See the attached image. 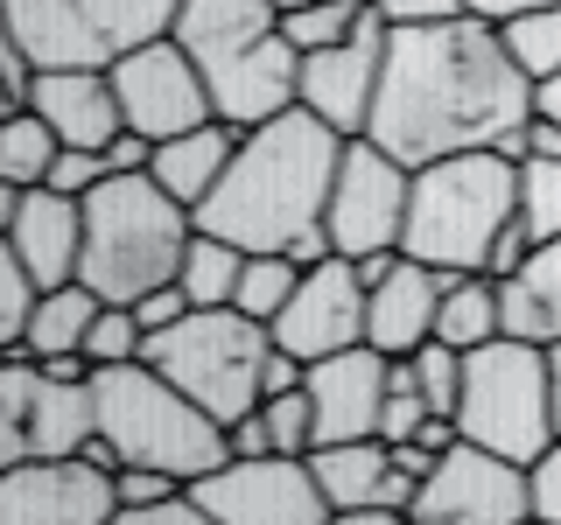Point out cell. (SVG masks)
I'll use <instances>...</instances> for the list:
<instances>
[{"label":"cell","mask_w":561,"mask_h":525,"mask_svg":"<svg viewBox=\"0 0 561 525\" xmlns=\"http://www.w3.org/2000/svg\"><path fill=\"white\" fill-rule=\"evenodd\" d=\"M197 238V210L175 203L154 175H105L84 197V259L78 280L99 302L134 308L140 294L169 288Z\"/></svg>","instance_id":"4"},{"label":"cell","mask_w":561,"mask_h":525,"mask_svg":"<svg viewBox=\"0 0 561 525\" xmlns=\"http://www.w3.org/2000/svg\"><path fill=\"white\" fill-rule=\"evenodd\" d=\"M239 273H245V253L232 238H218V232H197L190 238V253H183V294H190V308H232V294H239Z\"/></svg>","instance_id":"27"},{"label":"cell","mask_w":561,"mask_h":525,"mask_svg":"<svg viewBox=\"0 0 561 525\" xmlns=\"http://www.w3.org/2000/svg\"><path fill=\"white\" fill-rule=\"evenodd\" d=\"M386 35L393 28H386L379 8H373L358 35H344L337 49L302 57V113H316L323 127H337L344 140H365L373 105H379V78H386Z\"/></svg>","instance_id":"17"},{"label":"cell","mask_w":561,"mask_h":525,"mask_svg":"<svg viewBox=\"0 0 561 525\" xmlns=\"http://www.w3.org/2000/svg\"><path fill=\"white\" fill-rule=\"evenodd\" d=\"M408 518L414 525H526L534 518L526 469L478 448V442H456L443 463H435V477L414 490Z\"/></svg>","instance_id":"14"},{"label":"cell","mask_w":561,"mask_h":525,"mask_svg":"<svg viewBox=\"0 0 561 525\" xmlns=\"http://www.w3.org/2000/svg\"><path fill=\"white\" fill-rule=\"evenodd\" d=\"M443 288H449V273L421 267V259H400V267L365 294V343L386 350V358H414L421 343H435Z\"/></svg>","instance_id":"21"},{"label":"cell","mask_w":561,"mask_h":525,"mask_svg":"<svg viewBox=\"0 0 561 525\" xmlns=\"http://www.w3.org/2000/svg\"><path fill=\"white\" fill-rule=\"evenodd\" d=\"M408 364H414V385H421V399H428V413H449L456 420V399H463V350L421 343Z\"/></svg>","instance_id":"34"},{"label":"cell","mask_w":561,"mask_h":525,"mask_svg":"<svg viewBox=\"0 0 561 525\" xmlns=\"http://www.w3.org/2000/svg\"><path fill=\"white\" fill-rule=\"evenodd\" d=\"M548 407H554V434H561V343H548Z\"/></svg>","instance_id":"49"},{"label":"cell","mask_w":561,"mask_h":525,"mask_svg":"<svg viewBox=\"0 0 561 525\" xmlns=\"http://www.w3.org/2000/svg\"><path fill=\"white\" fill-rule=\"evenodd\" d=\"M175 43L197 57L218 119L245 133L302 105V49L280 28V0H183Z\"/></svg>","instance_id":"3"},{"label":"cell","mask_w":561,"mask_h":525,"mask_svg":"<svg viewBox=\"0 0 561 525\" xmlns=\"http://www.w3.org/2000/svg\"><path fill=\"white\" fill-rule=\"evenodd\" d=\"M105 175H113V162H105V148H64L57 154V168H49V189H57V197H92V189L105 183Z\"/></svg>","instance_id":"37"},{"label":"cell","mask_w":561,"mask_h":525,"mask_svg":"<svg viewBox=\"0 0 561 525\" xmlns=\"http://www.w3.org/2000/svg\"><path fill=\"white\" fill-rule=\"evenodd\" d=\"M43 280H35L22 259L8 253V245H0V350H14L28 337V323H35V308H43Z\"/></svg>","instance_id":"33"},{"label":"cell","mask_w":561,"mask_h":525,"mask_svg":"<svg viewBox=\"0 0 561 525\" xmlns=\"http://www.w3.org/2000/svg\"><path fill=\"white\" fill-rule=\"evenodd\" d=\"M260 420H267V434H274V455H309V448H316V407H309V385L260 399Z\"/></svg>","instance_id":"36"},{"label":"cell","mask_w":561,"mask_h":525,"mask_svg":"<svg viewBox=\"0 0 561 525\" xmlns=\"http://www.w3.org/2000/svg\"><path fill=\"white\" fill-rule=\"evenodd\" d=\"M513 218H519V162H505L499 148L443 154V162L414 168L400 253L435 273H484L491 245Z\"/></svg>","instance_id":"6"},{"label":"cell","mask_w":561,"mask_h":525,"mask_svg":"<svg viewBox=\"0 0 561 525\" xmlns=\"http://www.w3.org/2000/svg\"><path fill=\"white\" fill-rule=\"evenodd\" d=\"M534 119V78L505 57V35L484 14L443 28H393L386 35V78L365 140L393 162L428 168L443 154L505 148Z\"/></svg>","instance_id":"1"},{"label":"cell","mask_w":561,"mask_h":525,"mask_svg":"<svg viewBox=\"0 0 561 525\" xmlns=\"http://www.w3.org/2000/svg\"><path fill=\"white\" fill-rule=\"evenodd\" d=\"M64 140L49 133L43 113H8V127H0V183L14 189H43L49 168H57Z\"/></svg>","instance_id":"28"},{"label":"cell","mask_w":561,"mask_h":525,"mask_svg":"<svg viewBox=\"0 0 561 525\" xmlns=\"http://www.w3.org/2000/svg\"><path fill=\"white\" fill-rule=\"evenodd\" d=\"M140 358L169 385H183L210 420L239 428V420L260 413V399H267L274 329L253 323V315H239V308H190L175 329H154Z\"/></svg>","instance_id":"7"},{"label":"cell","mask_w":561,"mask_h":525,"mask_svg":"<svg viewBox=\"0 0 561 525\" xmlns=\"http://www.w3.org/2000/svg\"><path fill=\"white\" fill-rule=\"evenodd\" d=\"M365 14H373V0H302V8H280V28L302 57H316V49H337L344 35H358Z\"/></svg>","instance_id":"30"},{"label":"cell","mask_w":561,"mask_h":525,"mask_svg":"<svg viewBox=\"0 0 561 525\" xmlns=\"http://www.w3.org/2000/svg\"><path fill=\"white\" fill-rule=\"evenodd\" d=\"M456 428L505 463H540L561 434L548 407V343L491 337L484 350H463V399H456Z\"/></svg>","instance_id":"9"},{"label":"cell","mask_w":561,"mask_h":525,"mask_svg":"<svg viewBox=\"0 0 561 525\" xmlns=\"http://www.w3.org/2000/svg\"><path fill=\"white\" fill-rule=\"evenodd\" d=\"M386 28H443V22H463L470 0H373Z\"/></svg>","instance_id":"39"},{"label":"cell","mask_w":561,"mask_h":525,"mask_svg":"<svg viewBox=\"0 0 561 525\" xmlns=\"http://www.w3.org/2000/svg\"><path fill=\"white\" fill-rule=\"evenodd\" d=\"M561 162V119H548V113H534L526 119V162Z\"/></svg>","instance_id":"45"},{"label":"cell","mask_w":561,"mask_h":525,"mask_svg":"<svg viewBox=\"0 0 561 525\" xmlns=\"http://www.w3.org/2000/svg\"><path fill=\"white\" fill-rule=\"evenodd\" d=\"M99 294L84 288V280H70V288H49L43 294V308H35V323H28V337L8 350V358H35V364H49V358H70V350H84V337H92V323H99Z\"/></svg>","instance_id":"25"},{"label":"cell","mask_w":561,"mask_h":525,"mask_svg":"<svg viewBox=\"0 0 561 525\" xmlns=\"http://www.w3.org/2000/svg\"><path fill=\"white\" fill-rule=\"evenodd\" d=\"M505 35V57H513L526 78H534V92L548 78H561V8H534V14H513V22H499Z\"/></svg>","instance_id":"31"},{"label":"cell","mask_w":561,"mask_h":525,"mask_svg":"<svg viewBox=\"0 0 561 525\" xmlns=\"http://www.w3.org/2000/svg\"><path fill=\"white\" fill-rule=\"evenodd\" d=\"M113 525H218V518H204L197 504H190V490H183V498H169V504H148V512H119Z\"/></svg>","instance_id":"43"},{"label":"cell","mask_w":561,"mask_h":525,"mask_svg":"<svg viewBox=\"0 0 561 525\" xmlns=\"http://www.w3.org/2000/svg\"><path fill=\"white\" fill-rule=\"evenodd\" d=\"M232 455H239V463H253V455H274V434H267V420H260V413H245L239 428H232Z\"/></svg>","instance_id":"46"},{"label":"cell","mask_w":561,"mask_h":525,"mask_svg":"<svg viewBox=\"0 0 561 525\" xmlns=\"http://www.w3.org/2000/svg\"><path fill=\"white\" fill-rule=\"evenodd\" d=\"M337 162H344V133L323 127L302 105H288L280 119L239 140L225 183L197 203V232L232 238L239 253H295L302 238L323 232Z\"/></svg>","instance_id":"2"},{"label":"cell","mask_w":561,"mask_h":525,"mask_svg":"<svg viewBox=\"0 0 561 525\" xmlns=\"http://www.w3.org/2000/svg\"><path fill=\"white\" fill-rule=\"evenodd\" d=\"M99 393V442L134 469H169L175 483H204L232 463V428L210 420L183 385H169L148 358L140 364H92Z\"/></svg>","instance_id":"5"},{"label":"cell","mask_w":561,"mask_h":525,"mask_svg":"<svg viewBox=\"0 0 561 525\" xmlns=\"http://www.w3.org/2000/svg\"><path fill=\"white\" fill-rule=\"evenodd\" d=\"M134 315H140V329H148V337H154V329H175V323L190 315V294H183V280H169V288L140 294V302H134Z\"/></svg>","instance_id":"42"},{"label":"cell","mask_w":561,"mask_h":525,"mask_svg":"<svg viewBox=\"0 0 561 525\" xmlns=\"http://www.w3.org/2000/svg\"><path fill=\"white\" fill-rule=\"evenodd\" d=\"M519 224L534 232V245L561 238V162H519Z\"/></svg>","instance_id":"32"},{"label":"cell","mask_w":561,"mask_h":525,"mask_svg":"<svg viewBox=\"0 0 561 525\" xmlns=\"http://www.w3.org/2000/svg\"><path fill=\"white\" fill-rule=\"evenodd\" d=\"M309 469L323 483L330 512H408L414 504V477L393 463V448L379 434L365 442H330V448H309Z\"/></svg>","instance_id":"20"},{"label":"cell","mask_w":561,"mask_h":525,"mask_svg":"<svg viewBox=\"0 0 561 525\" xmlns=\"http://www.w3.org/2000/svg\"><path fill=\"white\" fill-rule=\"evenodd\" d=\"M239 140H245V127H232V119H210V127H197V133H175V140H162L154 148V183L169 189L175 203H190L197 210L210 189L225 183V168H232V154H239Z\"/></svg>","instance_id":"23"},{"label":"cell","mask_w":561,"mask_h":525,"mask_svg":"<svg viewBox=\"0 0 561 525\" xmlns=\"http://www.w3.org/2000/svg\"><path fill=\"white\" fill-rule=\"evenodd\" d=\"M113 92H119V113H127L134 133H148L154 148L175 133H197L218 119V105H210V84L197 57H190L175 35H162V43L134 49V57L113 63Z\"/></svg>","instance_id":"13"},{"label":"cell","mask_w":561,"mask_h":525,"mask_svg":"<svg viewBox=\"0 0 561 525\" xmlns=\"http://www.w3.org/2000/svg\"><path fill=\"white\" fill-rule=\"evenodd\" d=\"M280 8H302V0H280Z\"/></svg>","instance_id":"52"},{"label":"cell","mask_w":561,"mask_h":525,"mask_svg":"<svg viewBox=\"0 0 561 525\" xmlns=\"http://www.w3.org/2000/svg\"><path fill=\"white\" fill-rule=\"evenodd\" d=\"M0 245H8L43 288H70L84 259V203L57 189H14L0 183Z\"/></svg>","instance_id":"18"},{"label":"cell","mask_w":561,"mask_h":525,"mask_svg":"<svg viewBox=\"0 0 561 525\" xmlns=\"http://www.w3.org/2000/svg\"><path fill=\"white\" fill-rule=\"evenodd\" d=\"M140 350H148L140 315L119 308V302H105L99 323H92V337H84V358H92V364H140Z\"/></svg>","instance_id":"35"},{"label":"cell","mask_w":561,"mask_h":525,"mask_svg":"<svg viewBox=\"0 0 561 525\" xmlns=\"http://www.w3.org/2000/svg\"><path fill=\"white\" fill-rule=\"evenodd\" d=\"M400 259H408V253H365V259H351V267H358V280H365V288H379V280L393 273Z\"/></svg>","instance_id":"48"},{"label":"cell","mask_w":561,"mask_h":525,"mask_svg":"<svg viewBox=\"0 0 561 525\" xmlns=\"http://www.w3.org/2000/svg\"><path fill=\"white\" fill-rule=\"evenodd\" d=\"M302 385H309V407H316V448L365 442V434H379L393 358L373 350V343H351V350H337V358H316Z\"/></svg>","instance_id":"19"},{"label":"cell","mask_w":561,"mask_h":525,"mask_svg":"<svg viewBox=\"0 0 561 525\" xmlns=\"http://www.w3.org/2000/svg\"><path fill=\"white\" fill-rule=\"evenodd\" d=\"M491 337H505L499 280H491V273H449L443 315H435V343H449V350H484Z\"/></svg>","instance_id":"26"},{"label":"cell","mask_w":561,"mask_h":525,"mask_svg":"<svg viewBox=\"0 0 561 525\" xmlns=\"http://www.w3.org/2000/svg\"><path fill=\"white\" fill-rule=\"evenodd\" d=\"M99 442V393L92 358H8L0 364V469L14 463H64Z\"/></svg>","instance_id":"10"},{"label":"cell","mask_w":561,"mask_h":525,"mask_svg":"<svg viewBox=\"0 0 561 525\" xmlns=\"http://www.w3.org/2000/svg\"><path fill=\"white\" fill-rule=\"evenodd\" d=\"M113 490H119V512H148V504L183 498V483H175L169 469H134V463L113 469Z\"/></svg>","instance_id":"38"},{"label":"cell","mask_w":561,"mask_h":525,"mask_svg":"<svg viewBox=\"0 0 561 525\" xmlns=\"http://www.w3.org/2000/svg\"><path fill=\"white\" fill-rule=\"evenodd\" d=\"M526 498H534L540 525H561V442L540 455V463H526Z\"/></svg>","instance_id":"40"},{"label":"cell","mask_w":561,"mask_h":525,"mask_svg":"<svg viewBox=\"0 0 561 525\" xmlns=\"http://www.w3.org/2000/svg\"><path fill=\"white\" fill-rule=\"evenodd\" d=\"M295 288H302V259H288V253H245V273H239L232 308L274 329V315L295 302Z\"/></svg>","instance_id":"29"},{"label":"cell","mask_w":561,"mask_h":525,"mask_svg":"<svg viewBox=\"0 0 561 525\" xmlns=\"http://www.w3.org/2000/svg\"><path fill=\"white\" fill-rule=\"evenodd\" d=\"M534 113H548V119H561V78H548V84H540V92H534Z\"/></svg>","instance_id":"51"},{"label":"cell","mask_w":561,"mask_h":525,"mask_svg":"<svg viewBox=\"0 0 561 525\" xmlns=\"http://www.w3.org/2000/svg\"><path fill=\"white\" fill-rule=\"evenodd\" d=\"M365 280L358 267H351L344 253L316 259V267H302V288H295V302L274 315V343L288 350V358H337V350L365 343Z\"/></svg>","instance_id":"16"},{"label":"cell","mask_w":561,"mask_h":525,"mask_svg":"<svg viewBox=\"0 0 561 525\" xmlns=\"http://www.w3.org/2000/svg\"><path fill=\"white\" fill-rule=\"evenodd\" d=\"M113 518H119L113 469L84 463V455L0 469V525H113Z\"/></svg>","instance_id":"15"},{"label":"cell","mask_w":561,"mask_h":525,"mask_svg":"<svg viewBox=\"0 0 561 525\" xmlns=\"http://www.w3.org/2000/svg\"><path fill=\"white\" fill-rule=\"evenodd\" d=\"M499 308H505V337L561 343V238L540 245V253L526 259V273L499 280Z\"/></svg>","instance_id":"24"},{"label":"cell","mask_w":561,"mask_h":525,"mask_svg":"<svg viewBox=\"0 0 561 525\" xmlns=\"http://www.w3.org/2000/svg\"><path fill=\"white\" fill-rule=\"evenodd\" d=\"M190 504L218 525H330L337 518L309 455H253V463L232 455L204 483H190Z\"/></svg>","instance_id":"12"},{"label":"cell","mask_w":561,"mask_h":525,"mask_svg":"<svg viewBox=\"0 0 561 525\" xmlns=\"http://www.w3.org/2000/svg\"><path fill=\"white\" fill-rule=\"evenodd\" d=\"M28 113H43L49 133H57L64 148H113V140L127 133L113 70H43Z\"/></svg>","instance_id":"22"},{"label":"cell","mask_w":561,"mask_h":525,"mask_svg":"<svg viewBox=\"0 0 561 525\" xmlns=\"http://www.w3.org/2000/svg\"><path fill=\"white\" fill-rule=\"evenodd\" d=\"M534 8H561V0H470V14H484V22H513V14H534Z\"/></svg>","instance_id":"47"},{"label":"cell","mask_w":561,"mask_h":525,"mask_svg":"<svg viewBox=\"0 0 561 525\" xmlns=\"http://www.w3.org/2000/svg\"><path fill=\"white\" fill-rule=\"evenodd\" d=\"M105 162H113V175H148V168H154V140L127 127L113 148H105Z\"/></svg>","instance_id":"44"},{"label":"cell","mask_w":561,"mask_h":525,"mask_svg":"<svg viewBox=\"0 0 561 525\" xmlns=\"http://www.w3.org/2000/svg\"><path fill=\"white\" fill-rule=\"evenodd\" d=\"M183 0H0V28L35 70H113L119 57L175 35Z\"/></svg>","instance_id":"8"},{"label":"cell","mask_w":561,"mask_h":525,"mask_svg":"<svg viewBox=\"0 0 561 525\" xmlns=\"http://www.w3.org/2000/svg\"><path fill=\"white\" fill-rule=\"evenodd\" d=\"M408 197H414V168L393 162L379 140H344V162H337V189H330V245L344 259L365 253H400L408 238Z\"/></svg>","instance_id":"11"},{"label":"cell","mask_w":561,"mask_h":525,"mask_svg":"<svg viewBox=\"0 0 561 525\" xmlns=\"http://www.w3.org/2000/svg\"><path fill=\"white\" fill-rule=\"evenodd\" d=\"M330 525H414L408 512H337Z\"/></svg>","instance_id":"50"},{"label":"cell","mask_w":561,"mask_h":525,"mask_svg":"<svg viewBox=\"0 0 561 525\" xmlns=\"http://www.w3.org/2000/svg\"><path fill=\"white\" fill-rule=\"evenodd\" d=\"M534 253H540V245H534V232H526V224L513 218V224L499 232V245H491L484 273H491V280H513V273H526V259H534Z\"/></svg>","instance_id":"41"}]
</instances>
